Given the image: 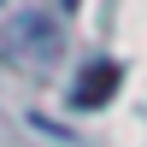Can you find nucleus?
Segmentation results:
<instances>
[{"mask_svg": "<svg viewBox=\"0 0 147 147\" xmlns=\"http://www.w3.org/2000/svg\"><path fill=\"white\" fill-rule=\"evenodd\" d=\"M118 77H124V71H118L112 59H94V65H82L71 100H77V106H106V100H112V88H118Z\"/></svg>", "mask_w": 147, "mask_h": 147, "instance_id": "nucleus-1", "label": "nucleus"}]
</instances>
